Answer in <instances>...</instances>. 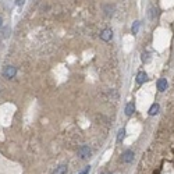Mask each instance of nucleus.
I'll list each match as a JSON object with an SVG mask.
<instances>
[{
  "instance_id": "7",
  "label": "nucleus",
  "mask_w": 174,
  "mask_h": 174,
  "mask_svg": "<svg viewBox=\"0 0 174 174\" xmlns=\"http://www.w3.org/2000/svg\"><path fill=\"white\" fill-rule=\"evenodd\" d=\"M148 79V75H146V73L145 71H141V73H138V75H137V82L139 84V85H142V84L145 82Z\"/></svg>"
},
{
  "instance_id": "12",
  "label": "nucleus",
  "mask_w": 174,
  "mask_h": 174,
  "mask_svg": "<svg viewBox=\"0 0 174 174\" xmlns=\"http://www.w3.org/2000/svg\"><path fill=\"white\" fill-rule=\"evenodd\" d=\"M156 15H157V11H156V8H150L149 10V17H150V20H155L156 18Z\"/></svg>"
},
{
  "instance_id": "3",
  "label": "nucleus",
  "mask_w": 174,
  "mask_h": 174,
  "mask_svg": "<svg viewBox=\"0 0 174 174\" xmlns=\"http://www.w3.org/2000/svg\"><path fill=\"white\" fill-rule=\"evenodd\" d=\"M121 160H123L124 163H131L134 160V152L131 149L125 150V152L123 153V157H121Z\"/></svg>"
},
{
  "instance_id": "6",
  "label": "nucleus",
  "mask_w": 174,
  "mask_h": 174,
  "mask_svg": "<svg viewBox=\"0 0 174 174\" xmlns=\"http://www.w3.org/2000/svg\"><path fill=\"white\" fill-rule=\"evenodd\" d=\"M134 111H135V105H134V102L127 103V106H125V114H127V116H133Z\"/></svg>"
},
{
  "instance_id": "15",
  "label": "nucleus",
  "mask_w": 174,
  "mask_h": 174,
  "mask_svg": "<svg viewBox=\"0 0 174 174\" xmlns=\"http://www.w3.org/2000/svg\"><path fill=\"white\" fill-rule=\"evenodd\" d=\"M7 35H8V28H4V31H3V35H2V36H3V38H7Z\"/></svg>"
},
{
  "instance_id": "2",
  "label": "nucleus",
  "mask_w": 174,
  "mask_h": 174,
  "mask_svg": "<svg viewBox=\"0 0 174 174\" xmlns=\"http://www.w3.org/2000/svg\"><path fill=\"white\" fill-rule=\"evenodd\" d=\"M3 74H4L6 78H14L15 74H17V68H15V67H13V66H7Z\"/></svg>"
},
{
  "instance_id": "8",
  "label": "nucleus",
  "mask_w": 174,
  "mask_h": 174,
  "mask_svg": "<svg viewBox=\"0 0 174 174\" xmlns=\"http://www.w3.org/2000/svg\"><path fill=\"white\" fill-rule=\"evenodd\" d=\"M159 110H160V106L157 105V103H153V105L150 106V109H149V114L150 116H156L157 113H159Z\"/></svg>"
},
{
  "instance_id": "17",
  "label": "nucleus",
  "mask_w": 174,
  "mask_h": 174,
  "mask_svg": "<svg viewBox=\"0 0 174 174\" xmlns=\"http://www.w3.org/2000/svg\"><path fill=\"white\" fill-rule=\"evenodd\" d=\"M2 25H3V18L0 17V27H2Z\"/></svg>"
},
{
  "instance_id": "11",
  "label": "nucleus",
  "mask_w": 174,
  "mask_h": 174,
  "mask_svg": "<svg viewBox=\"0 0 174 174\" xmlns=\"http://www.w3.org/2000/svg\"><path fill=\"white\" fill-rule=\"evenodd\" d=\"M138 31H139V21H135L133 24V27H131V32L135 35V34H138Z\"/></svg>"
},
{
  "instance_id": "14",
  "label": "nucleus",
  "mask_w": 174,
  "mask_h": 174,
  "mask_svg": "<svg viewBox=\"0 0 174 174\" xmlns=\"http://www.w3.org/2000/svg\"><path fill=\"white\" fill-rule=\"evenodd\" d=\"M89 170H91V166H86V167H85V169H84V170H82V171H81V173H79V174H88V173H89Z\"/></svg>"
},
{
  "instance_id": "16",
  "label": "nucleus",
  "mask_w": 174,
  "mask_h": 174,
  "mask_svg": "<svg viewBox=\"0 0 174 174\" xmlns=\"http://www.w3.org/2000/svg\"><path fill=\"white\" fill-rule=\"evenodd\" d=\"M25 3V0H17V6H22Z\"/></svg>"
},
{
  "instance_id": "10",
  "label": "nucleus",
  "mask_w": 174,
  "mask_h": 174,
  "mask_svg": "<svg viewBox=\"0 0 174 174\" xmlns=\"http://www.w3.org/2000/svg\"><path fill=\"white\" fill-rule=\"evenodd\" d=\"M124 138H125V130H124V128H121V130L118 131V135H117V142L118 144L123 142Z\"/></svg>"
},
{
  "instance_id": "1",
  "label": "nucleus",
  "mask_w": 174,
  "mask_h": 174,
  "mask_svg": "<svg viewBox=\"0 0 174 174\" xmlns=\"http://www.w3.org/2000/svg\"><path fill=\"white\" fill-rule=\"evenodd\" d=\"M91 148L89 146H86V145H84V146H81L78 149V156H79V159H88L89 156H91Z\"/></svg>"
},
{
  "instance_id": "13",
  "label": "nucleus",
  "mask_w": 174,
  "mask_h": 174,
  "mask_svg": "<svg viewBox=\"0 0 174 174\" xmlns=\"http://www.w3.org/2000/svg\"><path fill=\"white\" fill-rule=\"evenodd\" d=\"M142 60H144V62H150V57H149V53H144L142 54Z\"/></svg>"
},
{
  "instance_id": "5",
  "label": "nucleus",
  "mask_w": 174,
  "mask_h": 174,
  "mask_svg": "<svg viewBox=\"0 0 174 174\" xmlns=\"http://www.w3.org/2000/svg\"><path fill=\"white\" fill-rule=\"evenodd\" d=\"M157 89H159L160 92H164L167 89V79H164V78H160L159 81H157Z\"/></svg>"
},
{
  "instance_id": "4",
  "label": "nucleus",
  "mask_w": 174,
  "mask_h": 174,
  "mask_svg": "<svg viewBox=\"0 0 174 174\" xmlns=\"http://www.w3.org/2000/svg\"><path fill=\"white\" fill-rule=\"evenodd\" d=\"M101 39L105 42H109L113 39V31L111 30H103L101 34Z\"/></svg>"
},
{
  "instance_id": "9",
  "label": "nucleus",
  "mask_w": 174,
  "mask_h": 174,
  "mask_svg": "<svg viewBox=\"0 0 174 174\" xmlns=\"http://www.w3.org/2000/svg\"><path fill=\"white\" fill-rule=\"evenodd\" d=\"M66 173H67V166L66 164H60L59 167H56L53 174H66Z\"/></svg>"
}]
</instances>
